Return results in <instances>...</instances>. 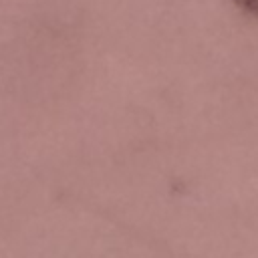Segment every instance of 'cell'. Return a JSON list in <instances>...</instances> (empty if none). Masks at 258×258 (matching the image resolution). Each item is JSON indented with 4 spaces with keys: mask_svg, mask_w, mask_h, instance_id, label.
Instances as JSON below:
<instances>
[{
    "mask_svg": "<svg viewBox=\"0 0 258 258\" xmlns=\"http://www.w3.org/2000/svg\"><path fill=\"white\" fill-rule=\"evenodd\" d=\"M240 6H244L248 12H258V0H236Z\"/></svg>",
    "mask_w": 258,
    "mask_h": 258,
    "instance_id": "cell-1",
    "label": "cell"
}]
</instances>
